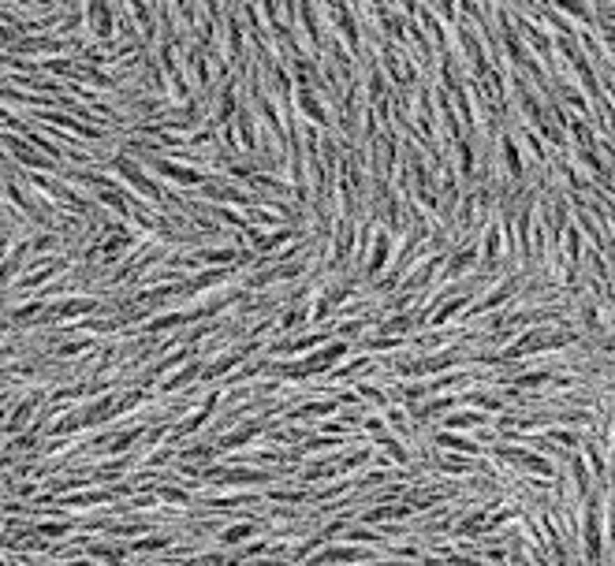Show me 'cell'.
Wrapping results in <instances>:
<instances>
[{
    "instance_id": "13",
    "label": "cell",
    "mask_w": 615,
    "mask_h": 566,
    "mask_svg": "<svg viewBox=\"0 0 615 566\" xmlns=\"http://www.w3.org/2000/svg\"><path fill=\"white\" fill-rule=\"evenodd\" d=\"M377 443H381V448H384L388 454H392V459H395L399 466H407V462H410V454H407L403 448H399V440H395V436H384V432H381V440H377Z\"/></svg>"
},
{
    "instance_id": "12",
    "label": "cell",
    "mask_w": 615,
    "mask_h": 566,
    "mask_svg": "<svg viewBox=\"0 0 615 566\" xmlns=\"http://www.w3.org/2000/svg\"><path fill=\"white\" fill-rule=\"evenodd\" d=\"M556 8H563V12H570L575 19H586V23L593 19V12H589L586 0H556Z\"/></svg>"
},
{
    "instance_id": "9",
    "label": "cell",
    "mask_w": 615,
    "mask_h": 566,
    "mask_svg": "<svg viewBox=\"0 0 615 566\" xmlns=\"http://www.w3.org/2000/svg\"><path fill=\"white\" fill-rule=\"evenodd\" d=\"M250 533H254V526H250V521H243V526H231V529H224V533H220V548H235V544L250 540Z\"/></svg>"
},
{
    "instance_id": "14",
    "label": "cell",
    "mask_w": 615,
    "mask_h": 566,
    "mask_svg": "<svg viewBox=\"0 0 615 566\" xmlns=\"http://www.w3.org/2000/svg\"><path fill=\"white\" fill-rule=\"evenodd\" d=\"M34 533H41V537H49V540H56L68 533V521H45V526H38Z\"/></svg>"
},
{
    "instance_id": "8",
    "label": "cell",
    "mask_w": 615,
    "mask_h": 566,
    "mask_svg": "<svg viewBox=\"0 0 615 566\" xmlns=\"http://www.w3.org/2000/svg\"><path fill=\"white\" fill-rule=\"evenodd\" d=\"M436 443H440V448H448V451H459V454H478V451H481L478 443L462 440V436H455V432H440Z\"/></svg>"
},
{
    "instance_id": "6",
    "label": "cell",
    "mask_w": 615,
    "mask_h": 566,
    "mask_svg": "<svg viewBox=\"0 0 615 566\" xmlns=\"http://www.w3.org/2000/svg\"><path fill=\"white\" fill-rule=\"evenodd\" d=\"M243 358H246V351H231V354H224L220 362H213L209 369H202V376H198V380H217L220 373H228V369H235V365H239Z\"/></svg>"
},
{
    "instance_id": "1",
    "label": "cell",
    "mask_w": 615,
    "mask_h": 566,
    "mask_svg": "<svg viewBox=\"0 0 615 566\" xmlns=\"http://www.w3.org/2000/svg\"><path fill=\"white\" fill-rule=\"evenodd\" d=\"M116 171H120V176L131 183V187L142 194V198H149V201H160V190H157V183L146 176V168L142 165H135V160H127V157H120L116 160Z\"/></svg>"
},
{
    "instance_id": "10",
    "label": "cell",
    "mask_w": 615,
    "mask_h": 566,
    "mask_svg": "<svg viewBox=\"0 0 615 566\" xmlns=\"http://www.w3.org/2000/svg\"><path fill=\"white\" fill-rule=\"evenodd\" d=\"M194 376H202V365H198V362H190V365L183 369L179 376H172L168 384H160V391H183V388H187V384H190Z\"/></svg>"
},
{
    "instance_id": "3",
    "label": "cell",
    "mask_w": 615,
    "mask_h": 566,
    "mask_svg": "<svg viewBox=\"0 0 615 566\" xmlns=\"http://www.w3.org/2000/svg\"><path fill=\"white\" fill-rule=\"evenodd\" d=\"M146 168L157 171V176H165V179H172V183H183V187H202V183H205L202 171L183 168V165H172V160H160V157H149Z\"/></svg>"
},
{
    "instance_id": "4",
    "label": "cell",
    "mask_w": 615,
    "mask_h": 566,
    "mask_svg": "<svg viewBox=\"0 0 615 566\" xmlns=\"http://www.w3.org/2000/svg\"><path fill=\"white\" fill-rule=\"evenodd\" d=\"M38 402H41V395H26V399H23V402H19V406L12 410V418H8V424H4V429H8V436H15V432H19V424H26L30 418H34Z\"/></svg>"
},
{
    "instance_id": "2",
    "label": "cell",
    "mask_w": 615,
    "mask_h": 566,
    "mask_svg": "<svg viewBox=\"0 0 615 566\" xmlns=\"http://www.w3.org/2000/svg\"><path fill=\"white\" fill-rule=\"evenodd\" d=\"M589 510H586V526H582V540H586V559H600L604 555V533H600V503L597 499H586Z\"/></svg>"
},
{
    "instance_id": "11",
    "label": "cell",
    "mask_w": 615,
    "mask_h": 566,
    "mask_svg": "<svg viewBox=\"0 0 615 566\" xmlns=\"http://www.w3.org/2000/svg\"><path fill=\"white\" fill-rule=\"evenodd\" d=\"M451 429H478V424H489V413H459V418L448 421Z\"/></svg>"
},
{
    "instance_id": "7",
    "label": "cell",
    "mask_w": 615,
    "mask_h": 566,
    "mask_svg": "<svg viewBox=\"0 0 615 566\" xmlns=\"http://www.w3.org/2000/svg\"><path fill=\"white\" fill-rule=\"evenodd\" d=\"M362 559H370L362 548H328L317 555V563H362Z\"/></svg>"
},
{
    "instance_id": "5",
    "label": "cell",
    "mask_w": 615,
    "mask_h": 566,
    "mask_svg": "<svg viewBox=\"0 0 615 566\" xmlns=\"http://www.w3.org/2000/svg\"><path fill=\"white\" fill-rule=\"evenodd\" d=\"M388 250H392V235H377V246H373L370 265H365V276H377V272L388 265Z\"/></svg>"
}]
</instances>
